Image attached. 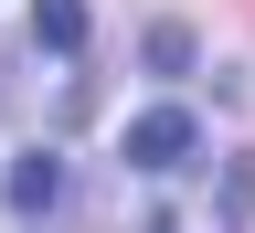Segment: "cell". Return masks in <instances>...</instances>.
I'll list each match as a JSON object with an SVG mask.
<instances>
[{"instance_id":"obj_1","label":"cell","mask_w":255,"mask_h":233,"mask_svg":"<svg viewBox=\"0 0 255 233\" xmlns=\"http://www.w3.org/2000/svg\"><path fill=\"white\" fill-rule=\"evenodd\" d=\"M117 159H128V170H149V180H170V170H191V159H202V117L159 95V106L128 117V149H117Z\"/></svg>"},{"instance_id":"obj_2","label":"cell","mask_w":255,"mask_h":233,"mask_svg":"<svg viewBox=\"0 0 255 233\" xmlns=\"http://www.w3.org/2000/svg\"><path fill=\"white\" fill-rule=\"evenodd\" d=\"M0 202H11V212H53V202H64V159H53V149H21L11 180H0Z\"/></svg>"},{"instance_id":"obj_3","label":"cell","mask_w":255,"mask_h":233,"mask_svg":"<svg viewBox=\"0 0 255 233\" xmlns=\"http://www.w3.org/2000/svg\"><path fill=\"white\" fill-rule=\"evenodd\" d=\"M32 43L43 53H85V0H32Z\"/></svg>"},{"instance_id":"obj_4","label":"cell","mask_w":255,"mask_h":233,"mask_svg":"<svg viewBox=\"0 0 255 233\" xmlns=\"http://www.w3.org/2000/svg\"><path fill=\"white\" fill-rule=\"evenodd\" d=\"M138 53H149V75L170 85L181 64H191V32H181V21H149V43H138Z\"/></svg>"},{"instance_id":"obj_5","label":"cell","mask_w":255,"mask_h":233,"mask_svg":"<svg viewBox=\"0 0 255 233\" xmlns=\"http://www.w3.org/2000/svg\"><path fill=\"white\" fill-rule=\"evenodd\" d=\"M223 223H255V170H223Z\"/></svg>"}]
</instances>
